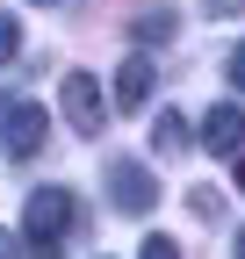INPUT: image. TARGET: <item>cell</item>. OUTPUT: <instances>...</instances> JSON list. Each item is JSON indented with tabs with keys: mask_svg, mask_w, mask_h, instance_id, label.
<instances>
[{
	"mask_svg": "<svg viewBox=\"0 0 245 259\" xmlns=\"http://www.w3.org/2000/svg\"><path fill=\"white\" fill-rule=\"evenodd\" d=\"M202 15L209 22H231V15H245V0H202Z\"/></svg>",
	"mask_w": 245,
	"mask_h": 259,
	"instance_id": "10",
	"label": "cell"
},
{
	"mask_svg": "<svg viewBox=\"0 0 245 259\" xmlns=\"http://www.w3.org/2000/svg\"><path fill=\"white\" fill-rule=\"evenodd\" d=\"M29 259H58V245H29Z\"/></svg>",
	"mask_w": 245,
	"mask_h": 259,
	"instance_id": "13",
	"label": "cell"
},
{
	"mask_svg": "<svg viewBox=\"0 0 245 259\" xmlns=\"http://www.w3.org/2000/svg\"><path fill=\"white\" fill-rule=\"evenodd\" d=\"M0 259H15V238H8V231H0Z\"/></svg>",
	"mask_w": 245,
	"mask_h": 259,
	"instance_id": "14",
	"label": "cell"
},
{
	"mask_svg": "<svg viewBox=\"0 0 245 259\" xmlns=\"http://www.w3.org/2000/svg\"><path fill=\"white\" fill-rule=\"evenodd\" d=\"M29 8H58V0H29Z\"/></svg>",
	"mask_w": 245,
	"mask_h": 259,
	"instance_id": "15",
	"label": "cell"
},
{
	"mask_svg": "<svg viewBox=\"0 0 245 259\" xmlns=\"http://www.w3.org/2000/svg\"><path fill=\"white\" fill-rule=\"evenodd\" d=\"M44 137H51V115L36 101H8V108H0V151H8V158H36Z\"/></svg>",
	"mask_w": 245,
	"mask_h": 259,
	"instance_id": "2",
	"label": "cell"
},
{
	"mask_svg": "<svg viewBox=\"0 0 245 259\" xmlns=\"http://www.w3.org/2000/svg\"><path fill=\"white\" fill-rule=\"evenodd\" d=\"M238 187H245V158H238Z\"/></svg>",
	"mask_w": 245,
	"mask_h": 259,
	"instance_id": "16",
	"label": "cell"
},
{
	"mask_svg": "<svg viewBox=\"0 0 245 259\" xmlns=\"http://www.w3.org/2000/svg\"><path fill=\"white\" fill-rule=\"evenodd\" d=\"M238 259H245V231H238Z\"/></svg>",
	"mask_w": 245,
	"mask_h": 259,
	"instance_id": "17",
	"label": "cell"
},
{
	"mask_svg": "<svg viewBox=\"0 0 245 259\" xmlns=\"http://www.w3.org/2000/svg\"><path fill=\"white\" fill-rule=\"evenodd\" d=\"M15 51H22V29H15V22H8V15H0V65H8V58H15Z\"/></svg>",
	"mask_w": 245,
	"mask_h": 259,
	"instance_id": "9",
	"label": "cell"
},
{
	"mask_svg": "<svg viewBox=\"0 0 245 259\" xmlns=\"http://www.w3.org/2000/svg\"><path fill=\"white\" fill-rule=\"evenodd\" d=\"M72 194L65 187H36V194H29V202H22V238L29 245H51L58 231H72Z\"/></svg>",
	"mask_w": 245,
	"mask_h": 259,
	"instance_id": "1",
	"label": "cell"
},
{
	"mask_svg": "<svg viewBox=\"0 0 245 259\" xmlns=\"http://www.w3.org/2000/svg\"><path fill=\"white\" fill-rule=\"evenodd\" d=\"M173 29L180 22H173V8H159V0H144V8L130 15V36L137 44H173Z\"/></svg>",
	"mask_w": 245,
	"mask_h": 259,
	"instance_id": "7",
	"label": "cell"
},
{
	"mask_svg": "<svg viewBox=\"0 0 245 259\" xmlns=\"http://www.w3.org/2000/svg\"><path fill=\"white\" fill-rule=\"evenodd\" d=\"M151 151H159V158H180V151H188V115H159V122H151Z\"/></svg>",
	"mask_w": 245,
	"mask_h": 259,
	"instance_id": "8",
	"label": "cell"
},
{
	"mask_svg": "<svg viewBox=\"0 0 245 259\" xmlns=\"http://www.w3.org/2000/svg\"><path fill=\"white\" fill-rule=\"evenodd\" d=\"M144 259H180V252H173V238H144Z\"/></svg>",
	"mask_w": 245,
	"mask_h": 259,
	"instance_id": "11",
	"label": "cell"
},
{
	"mask_svg": "<svg viewBox=\"0 0 245 259\" xmlns=\"http://www.w3.org/2000/svg\"><path fill=\"white\" fill-rule=\"evenodd\" d=\"M231 87H245V44L231 51Z\"/></svg>",
	"mask_w": 245,
	"mask_h": 259,
	"instance_id": "12",
	"label": "cell"
},
{
	"mask_svg": "<svg viewBox=\"0 0 245 259\" xmlns=\"http://www.w3.org/2000/svg\"><path fill=\"white\" fill-rule=\"evenodd\" d=\"M195 137H202V151L238 158V151H245V108H238V101H217V108L202 115V130H195Z\"/></svg>",
	"mask_w": 245,
	"mask_h": 259,
	"instance_id": "5",
	"label": "cell"
},
{
	"mask_svg": "<svg viewBox=\"0 0 245 259\" xmlns=\"http://www.w3.org/2000/svg\"><path fill=\"white\" fill-rule=\"evenodd\" d=\"M108 202L123 216H151L159 209V180H151L137 158H108Z\"/></svg>",
	"mask_w": 245,
	"mask_h": 259,
	"instance_id": "3",
	"label": "cell"
},
{
	"mask_svg": "<svg viewBox=\"0 0 245 259\" xmlns=\"http://www.w3.org/2000/svg\"><path fill=\"white\" fill-rule=\"evenodd\" d=\"M58 101H65V122L79 130V137H94V130L108 122V101H101V79L94 72H65L58 79Z\"/></svg>",
	"mask_w": 245,
	"mask_h": 259,
	"instance_id": "4",
	"label": "cell"
},
{
	"mask_svg": "<svg viewBox=\"0 0 245 259\" xmlns=\"http://www.w3.org/2000/svg\"><path fill=\"white\" fill-rule=\"evenodd\" d=\"M151 87H159V65H151L144 51L115 65V108H123V115H137V108L151 101Z\"/></svg>",
	"mask_w": 245,
	"mask_h": 259,
	"instance_id": "6",
	"label": "cell"
}]
</instances>
